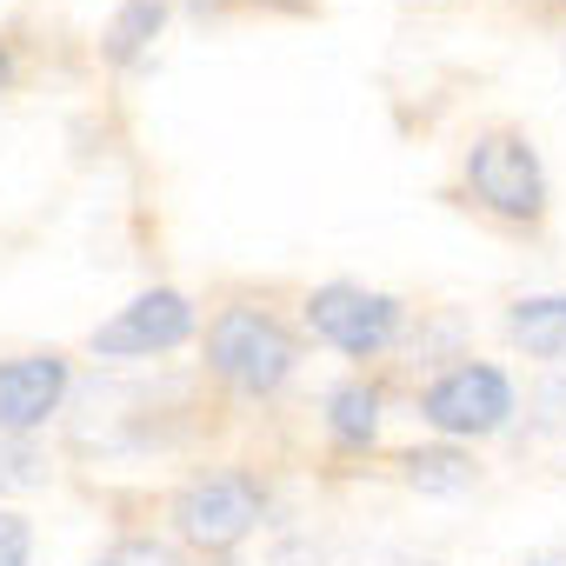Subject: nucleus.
Returning <instances> with one entry per match:
<instances>
[{
  "instance_id": "1",
  "label": "nucleus",
  "mask_w": 566,
  "mask_h": 566,
  "mask_svg": "<svg viewBox=\"0 0 566 566\" xmlns=\"http://www.w3.org/2000/svg\"><path fill=\"white\" fill-rule=\"evenodd\" d=\"M301 367V340L294 327L266 314V307H220L207 327V374L247 400H266L294 380Z\"/></svg>"
},
{
  "instance_id": "2",
  "label": "nucleus",
  "mask_w": 566,
  "mask_h": 566,
  "mask_svg": "<svg viewBox=\"0 0 566 566\" xmlns=\"http://www.w3.org/2000/svg\"><path fill=\"white\" fill-rule=\"evenodd\" d=\"M167 520H174V533H180L187 546H200V553H233V546H247V539L260 533V520H266V486H260L253 473H240V467H220V473L187 480V486L174 493Z\"/></svg>"
},
{
  "instance_id": "3",
  "label": "nucleus",
  "mask_w": 566,
  "mask_h": 566,
  "mask_svg": "<svg viewBox=\"0 0 566 566\" xmlns=\"http://www.w3.org/2000/svg\"><path fill=\"white\" fill-rule=\"evenodd\" d=\"M467 193L493 213V220H506V227H533L539 213H546V160H539V147L526 140V134H513V127H493V134H480L473 147H467Z\"/></svg>"
},
{
  "instance_id": "4",
  "label": "nucleus",
  "mask_w": 566,
  "mask_h": 566,
  "mask_svg": "<svg viewBox=\"0 0 566 566\" xmlns=\"http://www.w3.org/2000/svg\"><path fill=\"white\" fill-rule=\"evenodd\" d=\"M307 327H314V340H327L347 360H380L400 340L407 307L380 287H360V280H327V287L307 294Z\"/></svg>"
},
{
  "instance_id": "5",
  "label": "nucleus",
  "mask_w": 566,
  "mask_h": 566,
  "mask_svg": "<svg viewBox=\"0 0 566 566\" xmlns=\"http://www.w3.org/2000/svg\"><path fill=\"white\" fill-rule=\"evenodd\" d=\"M420 420L433 427V440H453V447L486 440L513 420V380L493 360H460L420 394Z\"/></svg>"
},
{
  "instance_id": "6",
  "label": "nucleus",
  "mask_w": 566,
  "mask_h": 566,
  "mask_svg": "<svg viewBox=\"0 0 566 566\" xmlns=\"http://www.w3.org/2000/svg\"><path fill=\"white\" fill-rule=\"evenodd\" d=\"M193 327H200V314H193V301H187L180 287H147V294H134L127 307H114V314L94 327L87 347H94L101 360H154V354L187 347Z\"/></svg>"
},
{
  "instance_id": "7",
  "label": "nucleus",
  "mask_w": 566,
  "mask_h": 566,
  "mask_svg": "<svg viewBox=\"0 0 566 566\" xmlns=\"http://www.w3.org/2000/svg\"><path fill=\"white\" fill-rule=\"evenodd\" d=\"M74 394V367L61 354H14L0 360V433L34 440Z\"/></svg>"
},
{
  "instance_id": "8",
  "label": "nucleus",
  "mask_w": 566,
  "mask_h": 566,
  "mask_svg": "<svg viewBox=\"0 0 566 566\" xmlns=\"http://www.w3.org/2000/svg\"><path fill=\"white\" fill-rule=\"evenodd\" d=\"M506 340L526 360L566 367V294H526V301H513L506 307Z\"/></svg>"
},
{
  "instance_id": "9",
  "label": "nucleus",
  "mask_w": 566,
  "mask_h": 566,
  "mask_svg": "<svg viewBox=\"0 0 566 566\" xmlns=\"http://www.w3.org/2000/svg\"><path fill=\"white\" fill-rule=\"evenodd\" d=\"M380 420H387V400H380L374 380H340L327 394V440L340 453H367L380 440Z\"/></svg>"
},
{
  "instance_id": "10",
  "label": "nucleus",
  "mask_w": 566,
  "mask_h": 566,
  "mask_svg": "<svg viewBox=\"0 0 566 566\" xmlns=\"http://www.w3.org/2000/svg\"><path fill=\"white\" fill-rule=\"evenodd\" d=\"M400 480H407V486H420V493H467V486L480 480V467H473V453H467V447L433 440V447L400 453Z\"/></svg>"
},
{
  "instance_id": "11",
  "label": "nucleus",
  "mask_w": 566,
  "mask_h": 566,
  "mask_svg": "<svg viewBox=\"0 0 566 566\" xmlns=\"http://www.w3.org/2000/svg\"><path fill=\"white\" fill-rule=\"evenodd\" d=\"M160 28H167V0H120L114 21H107V41H101L107 67H134L160 41Z\"/></svg>"
},
{
  "instance_id": "12",
  "label": "nucleus",
  "mask_w": 566,
  "mask_h": 566,
  "mask_svg": "<svg viewBox=\"0 0 566 566\" xmlns=\"http://www.w3.org/2000/svg\"><path fill=\"white\" fill-rule=\"evenodd\" d=\"M48 480V460L34 440H14V433H0V493H28Z\"/></svg>"
},
{
  "instance_id": "13",
  "label": "nucleus",
  "mask_w": 566,
  "mask_h": 566,
  "mask_svg": "<svg viewBox=\"0 0 566 566\" xmlns=\"http://www.w3.org/2000/svg\"><path fill=\"white\" fill-rule=\"evenodd\" d=\"M94 566H187L167 539H154V533H127V539H114Z\"/></svg>"
},
{
  "instance_id": "14",
  "label": "nucleus",
  "mask_w": 566,
  "mask_h": 566,
  "mask_svg": "<svg viewBox=\"0 0 566 566\" xmlns=\"http://www.w3.org/2000/svg\"><path fill=\"white\" fill-rule=\"evenodd\" d=\"M0 566H34V526L14 506H0Z\"/></svg>"
},
{
  "instance_id": "15",
  "label": "nucleus",
  "mask_w": 566,
  "mask_h": 566,
  "mask_svg": "<svg viewBox=\"0 0 566 566\" xmlns=\"http://www.w3.org/2000/svg\"><path fill=\"white\" fill-rule=\"evenodd\" d=\"M8 87H14V54L0 48V94H8Z\"/></svg>"
}]
</instances>
